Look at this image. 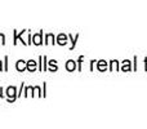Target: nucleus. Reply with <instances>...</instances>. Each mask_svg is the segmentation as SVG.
<instances>
[{"label": "nucleus", "instance_id": "obj_10", "mask_svg": "<svg viewBox=\"0 0 147 129\" xmlns=\"http://www.w3.org/2000/svg\"><path fill=\"white\" fill-rule=\"evenodd\" d=\"M98 68L99 70H105V68H106V65H105V61H101L98 63Z\"/></svg>", "mask_w": 147, "mask_h": 129}, {"label": "nucleus", "instance_id": "obj_3", "mask_svg": "<svg viewBox=\"0 0 147 129\" xmlns=\"http://www.w3.org/2000/svg\"><path fill=\"white\" fill-rule=\"evenodd\" d=\"M26 70L34 72V71L36 70V62L34 61V59H30V61H27V62H26Z\"/></svg>", "mask_w": 147, "mask_h": 129}, {"label": "nucleus", "instance_id": "obj_12", "mask_svg": "<svg viewBox=\"0 0 147 129\" xmlns=\"http://www.w3.org/2000/svg\"><path fill=\"white\" fill-rule=\"evenodd\" d=\"M5 71H8V56H5V67H4Z\"/></svg>", "mask_w": 147, "mask_h": 129}, {"label": "nucleus", "instance_id": "obj_1", "mask_svg": "<svg viewBox=\"0 0 147 129\" xmlns=\"http://www.w3.org/2000/svg\"><path fill=\"white\" fill-rule=\"evenodd\" d=\"M5 94L8 97V102H14L18 98V93L16 86H8L7 91H5Z\"/></svg>", "mask_w": 147, "mask_h": 129}, {"label": "nucleus", "instance_id": "obj_11", "mask_svg": "<svg viewBox=\"0 0 147 129\" xmlns=\"http://www.w3.org/2000/svg\"><path fill=\"white\" fill-rule=\"evenodd\" d=\"M0 44H1V45H4V44H5V36H4V34H0Z\"/></svg>", "mask_w": 147, "mask_h": 129}, {"label": "nucleus", "instance_id": "obj_8", "mask_svg": "<svg viewBox=\"0 0 147 129\" xmlns=\"http://www.w3.org/2000/svg\"><path fill=\"white\" fill-rule=\"evenodd\" d=\"M48 65H49V70H51V71H57V63H56V61H49Z\"/></svg>", "mask_w": 147, "mask_h": 129}, {"label": "nucleus", "instance_id": "obj_2", "mask_svg": "<svg viewBox=\"0 0 147 129\" xmlns=\"http://www.w3.org/2000/svg\"><path fill=\"white\" fill-rule=\"evenodd\" d=\"M32 44H35V45H41L43 44V31H40L39 34L32 36Z\"/></svg>", "mask_w": 147, "mask_h": 129}, {"label": "nucleus", "instance_id": "obj_14", "mask_svg": "<svg viewBox=\"0 0 147 129\" xmlns=\"http://www.w3.org/2000/svg\"><path fill=\"white\" fill-rule=\"evenodd\" d=\"M0 71H3V66H1V61H0Z\"/></svg>", "mask_w": 147, "mask_h": 129}, {"label": "nucleus", "instance_id": "obj_9", "mask_svg": "<svg viewBox=\"0 0 147 129\" xmlns=\"http://www.w3.org/2000/svg\"><path fill=\"white\" fill-rule=\"evenodd\" d=\"M43 70H48V59H47V57H43Z\"/></svg>", "mask_w": 147, "mask_h": 129}, {"label": "nucleus", "instance_id": "obj_6", "mask_svg": "<svg viewBox=\"0 0 147 129\" xmlns=\"http://www.w3.org/2000/svg\"><path fill=\"white\" fill-rule=\"evenodd\" d=\"M66 68H67V70H69V71H74V70H75V68H76V66H75V62L70 59V61H69V62H67V63H66Z\"/></svg>", "mask_w": 147, "mask_h": 129}, {"label": "nucleus", "instance_id": "obj_5", "mask_svg": "<svg viewBox=\"0 0 147 129\" xmlns=\"http://www.w3.org/2000/svg\"><path fill=\"white\" fill-rule=\"evenodd\" d=\"M57 43H58L59 45H65V44L67 43V36L65 35V34L58 35V38H57Z\"/></svg>", "mask_w": 147, "mask_h": 129}, {"label": "nucleus", "instance_id": "obj_13", "mask_svg": "<svg viewBox=\"0 0 147 129\" xmlns=\"http://www.w3.org/2000/svg\"><path fill=\"white\" fill-rule=\"evenodd\" d=\"M4 97V94H3V88H0V98H3Z\"/></svg>", "mask_w": 147, "mask_h": 129}, {"label": "nucleus", "instance_id": "obj_7", "mask_svg": "<svg viewBox=\"0 0 147 129\" xmlns=\"http://www.w3.org/2000/svg\"><path fill=\"white\" fill-rule=\"evenodd\" d=\"M54 44L56 43V41H54V36L52 35V34H48V35H47V41H45V44Z\"/></svg>", "mask_w": 147, "mask_h": 129}, {"label": "nucleus", "instance_id": "obj_4", "mask_svg": "<svg viewBox=\"0 0 147 129\" xmlns=\"http://www.w3.org/2000/svg\"><path fill=\"white\" fill-rule=\"evenodd\" d=\"M16 68H17V71H20V72L25 71L26 70V62L23 61V59H20V61H17V63H16Z\"/></svg>", "mask_w": 147, "mask_h": 129}]
</instances>
